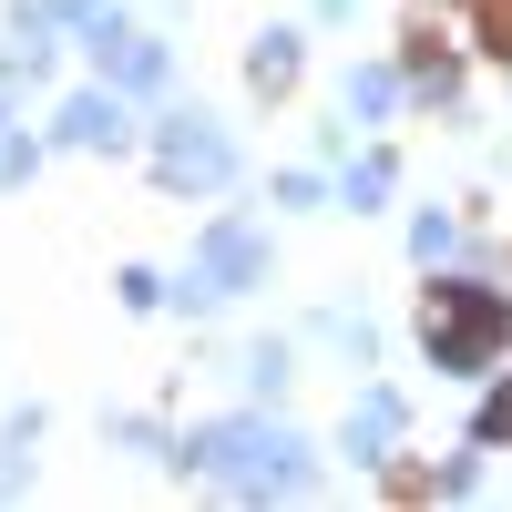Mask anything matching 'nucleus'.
Here are the masks:
<instances>
[{"label": "nucleus", "mask_w": 512, "mask_h": 512, "mask_svg": "<svg viewBox=\"0 0 512 512\" xmlns=\"http://www.w3.org/2000/svg\"><path fill=\"white\" fill-rule=\"evenodd\" d=\"M287 72H297V52H287V41H267V52H256V93H287Z\"/></svg>", "instance_id": "7ed1b4c3"}, {"label": "nucleus", "mask_w": 512, "mask_h": 512, "mask_svg": "<svg viewBox=\"0 0 512 512\" xmlns=\"http://www.w3.org/2000/svg\"><path fill=\"white\" fill-rule=\"evenodd\" d=\"M482 52L512 62V0H482Z\"/></svg>", "instance_id": "39448f33"}, {"label": "nucleus", "mask_w": 512, "mask_h": 512, "mask_svg": "<svg viewBox=\"0 0 512 512\" xmlns=\"http://www.w3.org/2000/svg\"><path fill=\"white\" fill-rule=\"evenodd\" d=\"M502 297H482V287H431V359H451V369H482V349L502 338Z\"/></svg>", "instance_id": "f257e3e1"}, {"label": "nucleus", "mask_w": 512, "mask_h": 512, "mask_svg": "<svg viewBox=\"0 0 512 512\" xmlns=\"http://www.w3.org/2000/svg\"><path fill=\"white\" fill-rule=\"evenodd\" d=\"M482 441H512V390H502V400L482 410Z\"/></svg>", "instance_id": "423d86ee"}, {"label": "nucleus", "mask_w": 512, "mask_h": 512, "mask_svg": "<svg viewBox=\"0 0 512 512\" xmlns=\"http://www.w3.org/2000/svg\"><path fill=\"white\" fill-rule=\"evenodd\" d=\"M164 164H175V175H195V185H216V175H226V144L205 134V123H175V134H164Z\"/></svg>", "instance_id": "f03ea898"}, {"label": "nucleus", "mask_w": 512, "mask_h": 512, "mask_svg": "<svg viewBox=\"0 0 512 512\" xmlns=\"http://www.w3.org/2000/svg\"><path fill=\"white\" fill-rule=\"evenodd\" d=\"M72 134H82V144H113L123 123H113V103H72Z\"/></svg>", "instance_id": "20e7f679"}]
</instances>
